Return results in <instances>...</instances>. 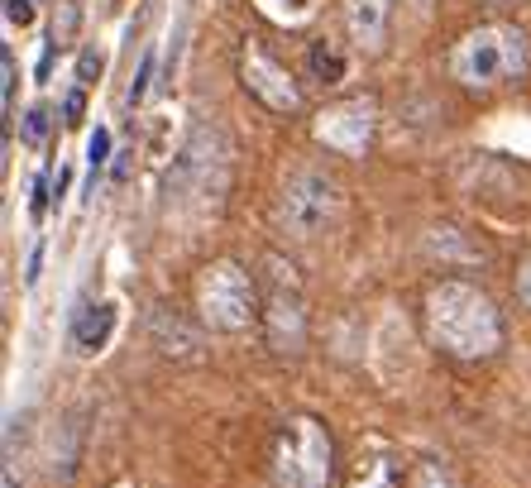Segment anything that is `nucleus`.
I'll return each mask as SVG.
<instances>
[{"label":"nucleus","mask_w":531,"mask_h":488,"mask_svg":"<svg viewBox=\"0 0 531 488\" xmlns=\"http://www.w3.org/2000/svg\"><path fill=\"white\" fill-rule=\"evenodd\" d=\"M407 488H460V474L445 460H417L407 474Z\"/></svg>","instance_id":"13"},{"label":"nucleus","mask_w":531,"mask_h":488,"mask_svg":"<svg viewBox=\"0 0 531 488\" xmlns=\"http://www.w3.org/2000/svg\"><path fill=\"white\" fill-rule=\"evenodd\" d=\"M106 158H111V130H96L87 144V163H91V178L106 168Z\"/></svg>","instance_id":"18"},{"label":"nucleus","mask_w":531,"mask_h":488,"mask_svg":"<svg viewBox=\"0 0 531 488\" xmlns=\"http://www.w3.org/2000/svg\"><path fill=\"white\" fill-rule=\"evenodd\" d=\"M130 158H134V154H120V163H115V182L130 178Z\"/></svg>","instance_id":"24"},{"label":"nucleus","mask_w":531,"mask_h":488,"mask_svg":"<svg viewBox=\"0 0 531 488\" xmlns=\"http://www.w3.org/2000/svg\"><path fill=\"white\" fill-rule=\"evenodd\" d=\"M115 326H120V307L115 302H91V307L77 311L72 321V350L77 355H101L111 345Z\"/></svg>","instance_id":"9"},{"label":"nucleus","mask_w":531,"mask_h":488,"mask_svg":"<svg viewBox=\"0 0 531 488\" xmlns=\"http://www.w3.org/2000/svg\"><path fill=\"white\" fill-rule=\"evenodd\" d=\"M0 488H20V484H15V474H5V484H0Z\"/></svg>","instance_id":"25"},{"label":"nucleus","mask_w":531,"mask_h":488,"mask_svg":"<svg viewBox=\"0 0 531 488\" xmlns=\"http://www.w3.org/2000/svg\"><path fill=\"white\" fill-rule=\"evenodd\" d=\"M340 182L326 168H297L283 192H278V230L292 240H316L326 235L340 216Z\"/></svg>","instance_id":"5"},{"label":"nucleus","mask_w":531,"mask_h":488,"mask_svg":"<svg viewBox=\"0 0 531 488\" xmlns=\"http://www.w3.org/2000/svg\"><path fill=\"white\" fill-rule=\"evenodd\" d=\"M345 29L359 53H378L388 29V0H345Z\"/></svg>","instance_id":"10"},{"label":"nucleus","mask_w":531,"mask_h":488,"mask_svg":"<svg viewBox=\"0 0 531 488\" xmlns=\"http://www.w3.org/2000/svg\"><path fill=\"white\" fill-rule=\"evenodd\" d=\"M517 302L531 311V254L522 259V264H517Z\"/></svg>","instance_id":"23"},{"label":"nucleus","mask_w":531,"mask_h":488,"mask_svg":"<svg viewBox=\"0 0 531 488\" xmlns=\"http://www.w3.org/2000/svg\"><path fill=\"white\" fill-rule=\"evenodd\" d=\"M240 82L254 101H264L268 111H278V115H292L297 106H302V91H297V82H292V72L278 63V58H268L259 44H244Z\"/></svg>","instance_id":"7"},{"label":"nucleus","mask_w":531,"mask_h":488,"mask_svg":"<svg viewBox=\"0 0 531 488\" xmlns=\"http://www.w3.org/2000/svg\"><path fill=\"white\" fill-rule=\"evenodd\" d=\"M527 67H531L527 34L512 29V24H479L450 53V77L469 91L508 87L517 77H527Z\"/></svg>","instance_id":"2"},{"label":"nucleus","mask_w":531,"mask_h":488,"mask_svg":"<svg viewBox=\"0 0 531 488\" xmlns=\"http://www.w3.org/2000/svg\"><path fill=\"white\" fill-rule=\"evenodd\" d=\"M421 321H426L431 345H441L455 359H488L503 345V316L493 307V297L465 278H445L426 292Z\"/></svg>","instance_id":"1"},{"label":"nucleus","mask_w":531,"mask_h":488,"mask_svg":"<svg viewBox=\"0 0 531 488\" xmlns=\"http://www.w3.org/2000/svg\"><path fill=\"white\" fill-rule=\"evenodd\" d=\"M0 77H5V82H0V101H5V115H10L15 111V82H20V77H15V53H10V48L0 53Z\"/></svg>","instance_id":"17"},{"label":"nucleus","mask_w":531,"mask_h":488,"mask_svg":"<svg viewBox=\"0 0 531 488\" xmlns=\"http://www.w3.org/2000/svg\"><path fill=\"white\" fill-rule=\"evenodd\" d=\"M101 67H106V58H101L96 48H87V53L77 58V77H82V82H96V77H101Z\"/></svg>","instance_id":"22"},{"label":"nucleus","mask_w":531,"mask_h":488,"mask_svg":"<svg viewBox=\"0 0 531 488\" xmlns=\"http://www.w3.org/2000/svg\"><path fill=\"white\" fill-rule=\"evenodd\" d=\"M77 24H82V10H77V0H58V10H53V48H63L72 34H77Z\"/></svg>","instance_id":"16"},{"label":"nucleus","mask_w":531,"mask_h":488,"mask_svg":"<svg viewBox=\"0 0 531 488\" xmlns=\"http://www.w3.org/2000/svg\"><path fill=\"white\" fill-rule=\"evenodd\" d=\"M407 474L412 469L393 460V455H369V460H359L350 474V488H407Z\"/></svg>","instance_id":"11"},{"label":"nucleus","mask_w":531,"mask_h":488,"mask_svg":"<svg viewBox=\"0 0 531 488\" xmlns=\"http://www.w3.org/2000/svg\"><path fill=\"white\" fill-rule=\"evenodd\" d=\"M374 101L369 96H354V101H335L316 115V139L345 158H359L374 144Z\"/></svg>","instance_id":"6"},{"label":"nucleus","mask_w":531,"mask_h":488,"mask_svg":"<svg viewBox=\"0 0 531 488\" xmlns=\"http://www.w3.org/2000/svg\"><path fill=\"white\" fill-rule=\"evenodd\" d=\"M48 130H53V111H48L44 101H39V106H29V111L20 115V139L29 144V149H44Z\"/></svg>","instance_id":"14"},{"label":"nucleus","mask_w":531,"mask_h":488,"mask_svg":"<svg viewBox=\"0 0 531 488\" xmlns=\"http://www.w3.org/2000/svg\"><path fill=\"white\" fill-rule=\"evenodd\" d=\"M259 10L278 24H302L316 10V0H259Z\"/></svg>","instance_id":"15"},{"label":"nucleus","mask_w":531,"mask_h":488,"mask_svg":"<svg viewBox=\"0 0 531 488\" xmlns=\"http://www.w3.org/2000/svg\"><path fill=\"white\" fill-rule=\"evenodd\" d=\"M264 326H268V345L273 350H297L302 345V335H307V307H302V292L288 288L283 278L273 283L268 292V311H264Z\"/></svg>","instance_id":"8"},{"label":"nucleus","mask_w":531,"mask_h":488,"mask_svg":"<svg viewBox=\"0 0 531 488\" xmlns=\"http://www.w3.org/2000/svg\"><path fill=\"white\" fill-rule=\"evenodd\" d=\"M197 311L201 326L216 335H244L264 311H259V288L254 273L240 259H211L197 278Z\"/></svg>","instance_id":"4"},{"label":"nucleus","mask_w":531,"mask_h":488,"mask_svg":"<svg viewBox=\"0 0 531 488\" xmlns=\"http://www.w3.org/2000/svg\"><path fill=\"white\" fill-rule=\"evenodd\" d=\"M5 20L15 29H29L34 24V0H5Z\"/></svg>","instance_id":"21"},{"label":"nucleus","mask_w":531,"mask_h":488,"mask_svg":"<svg viewBox=\"0 0 531 488\" xmlns=\"http://www.w3.org/2000/svg\"><path fill=\"white\" fill-rule=\"evenodd\" d=\"M307 67H311V77H316L321 87H340V82H345V72H350L345 53H340L331 39H316V44L307 48Z\"/></svg>","instance_id":"12"},{"label":"nucleus","mask_w":531,"mask_h":488,"mask_svg":"<svg viewBox=\"0 0 531 488\" xmlns=\"http://www.w3.org/2000/svg\"><path fill=\"white\" fill-rule=\"evenodd\" d=\"M82 115H87V91L77 87V91H67V101H63V125H82Z\"/></svg>","instance_id":"20"},{"label":"nucleus","mask_w":531,"mask_h":488,"mask_svg":"<svg viewBox=\"0 0 531 488\" xmlns=\"http://www.w3.org/2000/svg\"><path fill=\"white\" fill-rule=\"evenodd\" d=\"M149 82H154V53H144V67H139V77H134V87H130V106H144V96H149Z\"/></svg>","instance_id":"19"},{"label":"nucleus","mask_w":531,"mask_h":488,"mask_svg":"<svg viewBox=\"0 0 531 488\" xmlns=\"http://www.w3.org/2000/svg\"><path fill=\"white\" fill-rule=\"evenodd\" d=\"M273 488H331L335 484V441L331 426L311 412H297L273 436Z\"/></svg>","instance_id":"3"}]
</instances>
